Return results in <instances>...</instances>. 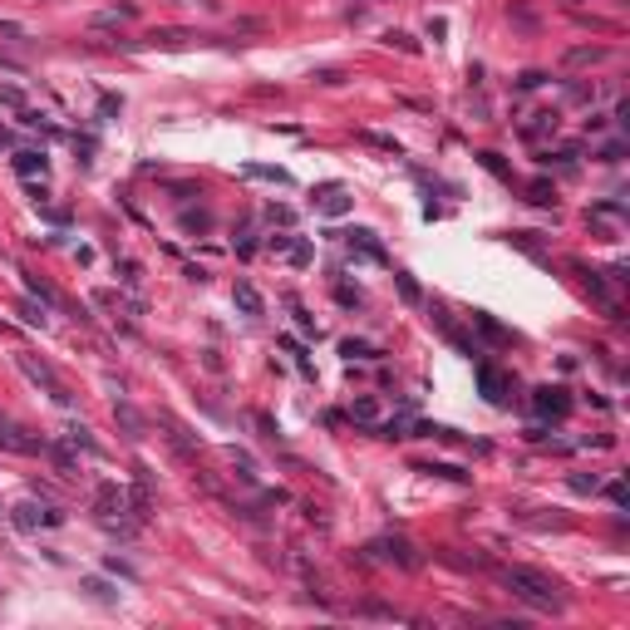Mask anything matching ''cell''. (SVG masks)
<instances>
[{
  "label": "cell",
  "mask_w": 630,
  "mask_h": 630,
  "mask_svg": "<svg viewBox=\"0 0 630 630\" xmlns=\"http://www.w3.org/2000/svg\"><path fill=\"white\" fill-rule=\"evenodd\" d=\"M503 586H508L512 596H522L527 606H537V611H556V606H561V596H556V581H546L542 571L508 566V571H503Z\"/></svg>",
  "instance_id": "1"
},
{
  "label": "cell",
  "mask_w": 630,
  "mask_h": 630,
  "mask_svg": "<svg viewBox=\"0 0 630 630\" xmlns=\"http://www.w3.org/2000/svg\"><path fill=\"white\" fill-rule=\"evenodd\" d=\"M20 370H25V374H30L35 384H45V389H50V394H55L59 404H69V389H64V384L55 379V370H50L45 360H35V355H20Z\"/></svg>",
  "instance_id": "2"
},
{
  "label": "cell",
  "mask_w": 630,
  "mask_h": 630,
  "mask_svg": "<svg viewBox=\"0 0 630 630\" xmlns=\"http://www.w3.org/2000/svg\"><path fill=\"white\" fill-rule=\"evenodd\" d=\"M123 503H128V498H123V488H118V483H104V488H99V493H94V512H99V517H113V512H123Z\"/></svg>",
  "instance_id": "3"
},
{
  "label": "cell",
  "mask_w": 630,
  "mask_h": 630,
  "mask_svg": "<svg viewBox=\"0 0 630 630\" xmlns=\"http://www.w3.org/2000/svg\"><path fill=\"white\" fill-rule=\"evenodd\" d=\"M537 414H551V419H561L566 409H571V399H566V389H537Z\"/></svg>",
  "instance_id": "4"
},
{
  "label": "cell",
  "mask_w": 630,
  "mask_h": 630,
  "mask_svg": "<svg viewBox=\"0 0 630 630\" xmlns=\"http://www.w3.org/2000/svg\"><path fill=\"white\" fill-rule=\"evenodd\" d=\"M50 527V522H59V512H50V508H35V503H20L15 508V527Z\"/></svg>",
  "instance_id": "5"
},
{
  "label": "cell",
  "mask_w": 630,
  "mask_h": 630,
  "mask_svg": "<svg viewBox=\"0 0 630 630\" xmlns=\"http://www.w3.org/2000/svg\"><path fill=\"white\" fill-rule=\"evenodd\" d=\"M10 163H15V173H20V178H35V173L45 178V168H50V158H45V153H35V148H25V153H15Z\"/></svg>",
  "instance_id": "6"
},
{
  "label": "cell",
  "mask_w": 630,
  "mask_h": 630,
  "mask_svg": "<svg viewBox=\"0 0 630 630\" xmlns=\"http://www.w3.org/2000/svg\"><path fill=\"white\" fill-rule=\"evenodd\" d=\"M542 133H556V108H537L532 123H522V138H542Z\"/></svg>",
  "instance_id": "7"
},
{
  "label": "cell",
  "mask_w": 630,
  "mask_h": 630,
  "mask_svg": "<svg viewBox=\"0 0 630 630\" xmlns=\"http://www.w3.org/2000/svg\"><path fill=\"white\" fill-rule=\"evenodd\" d=\"M231 301H236V311H241V315H261V291H256V286H246V281H236Z\"/></svg>",
  "instance_id": "8"
},
{
  "label": "cell",
  "mask_w": 630,
  "mask_h": 630,
  "mask_svg": "<svg viewBox=\"0 0 630 630\" xmlns=\"http://www.w3.org/2000/svg\"><path fill=\"white\" fill-rule=\"evenodd\" d=\"M478 384H483V394H488L493 404H498V399H503V389H508V384H503V374H498L493 365H478Z\"/></svg>",
  "instance_id": "9"
},
{
  "label": "cell",
  "mask_w": 630,
  "mask_h": 630,
  "mask_svg": "<svg viewBox=\"0 0 630 630\" xmlns=\"http://www.w3.org/2000/svg\"><path fill=\"white\" fill-rule=\"evenodd\" d=\"M320 212H325V217H345V212H350V197H345L340 188H330V193L320 197Z\"/></svg>",
  "instance_id": "10"
},
{
  "label": "cell",
  "mask_w": 630,
  "mask_h": 630,
  "mask_svg": "<svg viewBox=\"0 0 630 630\" xmlns=\"http://www.w3.org/2000/svg\"><path fill=\"white\" fill-rule=\"evenodd\" d=\"M601 59H606V50H601V45H581V50H571V55H566V64H601Z\"/></svg>",
  "instance_id": "11"
},
{
  "label": "cell",
  "mask_w": 630,
  "mask_h": 630,
  "mask_svg": "<svg viewBox=\"0 0 630 630\" xmlns=\"http://www.w3.org/2000/svg\"><path fill=\"white\" fill-rule=\"evenodd\" d=\"M374 551H384V556H394L399 566H414V551H409V542H379Z\"/></svg>",
  "instance_id": "12"
},
{
  "label": "cell",
  "mask_w": 630,
  "mask_h": 630,
  "mask_svg": "<svg viewBox=\"0 0 630 630\" xmlns=\"http://www.w3.org/2000/svg\"><path fill=\"white\" fill-rule=\"evenodd\" d=\"M350 414H355L360 423H379V404L365 394V399H355V409H350Z\"/></svg>",
  "instance_id": "13"
},
{
  "label": "cell",
  "mask_w": 630,
  "mask_h": 630,
  "mask_svg": "<svg viewBox=\"0 0 630 630\" xmlns=\"http://www.w3.org/2000/svg\"><path fill=\"white\" fill-rule=\"evenodd\" d=\"M0 104L5 108H25V94H20L15 84H0Z\"/></svg>",
  "instance_id": "14"
},
{
  "label": "cell",
  "mask_w": 630,
  "mask_h": 630,
  "mask_svg": "<svg viewBox=\"0 0 630 630\" xmlns=\"http://www.w3.org/2000/svg\"><path fill=\"white\" fill-rule=\"evenodd\" d=\"M621 153H626V143L616 138V143H606V148H601V163H621Z\"/></svg>",
  "instance_id": "15"
},
{
  "label": "cell",
  "mask_w": 630,
  "mask_h": 630,
  "mask_svg": "<svg viewBox=\"0 0 630 630\" xmlns=\"http://www.w3.org/2000/svg\"><path fill=\"white\" fill-rule=\"evenodd\" d=\"M291 261H296V266H311V246H306V241H291Z\"/></svg>",
  "instance_id": "16"
},
{
  "label": "cell",
  "mask_w": 630,
  "mask_h": 630,
  "mask_svg": "<svg viewBox=\"0 0 630 630\" xmlns=\"http://www.w3.org/2000/svg\"><path fill=\"white\" fill-rule=\"evenodd\" d=\"M394 281H399V291H404V301H419V286H414V276H404V271H399Z\"/></svg>",
  "instance_id": "17"
},
{
  "label": "cell",
  "mask_w": 630,
  "mask_h": 630,
  "mask_svg": "<svg viewBox=\"0 0 630 630\" xmlns=\"http://www.w3.org/2000/svg\"><path fill=\"white\" fill-rule=\"evenodd\" d=\"M345 355H350V360H355V355H360V360H365V355H374V350H370V345H365V340H345Z\"/></svg>",
  "instance_id": "18"
},
{
  "label": "cell",
  "mask_w": 630,
  "mask_h": 630,
  "mask_svg": "<svg viewBox=\"0 0 630 630\" xmlns=\"http://www.w3.org/2000/svg\"><path fill=\"white\" fill-rule=\"evenodd\" d=\"M384 40H389V45H399V50H414V40H409V35H399V30H389Z\"/></svg>",
  "instance_id": "19"
},
{
  "label": "cell",
  "mask_w": 630,
  "mask_h": 630,
  "mask_svg": "<svg viewBox=\"0 0 630 630\" xmlns=\"http://www.w3.org/2000/svg\"><path fill=\"white\" fill-rule=\"evenodd\" d=\"M30 291H35V296H40V301H50V306H55V291H50V286H45V281H30Z\"/></svg>",
  "instance_id": "20"
}]
</instances>
